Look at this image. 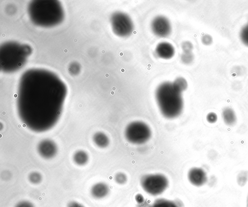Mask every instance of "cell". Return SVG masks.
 I'll list each match as a JSON object with an SVG mask.
<instances>
[{"instance_id":"obj_1","label":"cell","mask_w":248,"mask_h":207,"mask_svg":"<svg viewBox=\"0 0 248 207\" xmlns=\"http://www.w3.org/2000/svg\"><path fill=\"white\" fill-rule=\"evenodd\" d=\"M67 94L64 83L54 73L42 69H29L20 77L17 110L30 129L42 132L59 120Z\"/></svg>"},{"instance_id":"obj_2","label":"cell","mask_w":248,"mask_h":207,"mask_svg":"<svg viewBox=\"0 0 248 207\" xmlns=\"http://www.w3.org/2000/svg\"><path fill=\"white\" fill-rule=\"evenodd\" d=\"M29 16L31 22L38 26L51 27L61 23L64 12L58 0H33L28 7Z\"/></svg>"},{"instance_id":"obj_3","label":"cell","mask_w":248,"mask_h":207,"mask_svg":"<svg viewBox=\"0 0 248 207\" xmlns=\"http://www.w3.org/2000/svg\"><path fill=\"white\" fill-rule=\"evenodd\" d=\"M181 93L172 83L165 82L160 84L155 91V98L162 114L168 118L179 116L183 108Z\"/></svg>"},{"instance_id":"obj_4","label":"cell","mask_w":248,"mask_h":207,"mask_svg":"<svg viewBox=\"0 0 248 207\" xmlns=\"http://www.w3.org/2000/svg\"><path fill=\"white\" fill-rule=\"evenodd\" d=\"M31 53L28 44L14 41L4 43L0 48V69L5 73H12L20 69Z\"/></svg>"},{"instance_id":"obj_5","label":"cell","mask_w":248,"mask_h":207,"mask_svg":"<svg viewBox=\"0 0 248 207\" xmlns=\"http://www.w3.org/2000/svg\"><path fill=\"white\" fill-rule=\"evenodd\" d=\"M142 189L152 195H157L164 192L169 185L168 178L160 174H148L140 179Z\"/></svg>"},{"instance_id":"obj_6","label":"cell","mask_w":248,"mask_h":207,"mask_svg":"<svg viewBox=\"0 0 248 207\" xmlns=\"http://www.w3.org/2000/svg\"><path fill=\"white\" fill-rule=\"evenodd\" d=\"M125 135L126 139L130 143L141 144L150 139L151 131L146 124L136 121L127 125L125 131Z\"/></svg>"},{"instance_id":"obj_7","label":"cell","mask_w":248,"mask_h":207,"mask_svg":"<svg viewBox=\"0 0 248 207\" xmlns=\"http://www.w3.org/2000/svg\"><path fill=\"white\" fill-rule=\"evenodd\" d=\"M110 23L114 33L121 37L129 36L134 30V24L126 14L116 12L110 17Z\"/></svg>"},{"instance_id":"obj_8","label":"cell","mask_w":248,"mask_h":207,"mask_svg":"<svg viewBox=\"0 0 248 207\" xmlns=\"http://www.w3.org/2000/svg\"><path fill=\"white\" fill-rule=\"evenodd\" d=\"M151 28L154 33L159 37L168 36L171 30L169 19L162 15L157 16L153 20Z\"/></svg>"},{"instance_id":"obj_9","label":"cell","mask_w":248,"mask_h":207,"mask_svg":"<svg viewBox=\"0 0 248 207\" xmlns=\"http://www.w3.org/2000/svg\"><path fill=\"white\" fill-rule=\"evenodd\" d=\"M37 151L43 158L49 159L53 158L57 154L58 147L53 140L45 139L40 141L37 145Z\"/></svg>"},{"instance_id":"obj_10","label":"cell","mask_w":248,"mask_h":207,"mask_svg":"<svg viewBox=\"0 0 248 207\" xmlns=\"http://www.w3.org/2000/svg\"><path fill=\"white\" fill-rule=\"evenodd\" d=\"M188 178L192 185L201 186L206 183L207 177L206 172L202 168L194 167L189 171Z\"/></svg>"},{"instance_id":"obj_11","label":"cell","mask_w":248,"mask_h":207,"mask_svg":"<svg viewBox=\"0 0 248 207\" xmlns=\"http://www.w3.org/2000/svg\"><path fill=\"white\" fill-rule=\"evenodd\" d=\"M155 52L159 57L164 59H169L174 55L175 49L171 44L163 42L157 44Z\"/></svg>"},{"instance_id":"obj_12","label":"cell","mask_w":248,"mask_h":207,"mask_svg":"<svg viewBox=\"0 0 248 207\" xmlns=\"http://www.w3.org/2000/svg\"><path fill=\"white\" fill-rule=\"evenodd\" d=\"M108 185L104 182H98L94 184L91 188L92 195L97 199H101L106 197L109 192Z\"/></svg>"},{"instance_id":"obj_13","label":"cell","mask_w":248,"mask_h":207,"mask_svg":"<svg viewBox=\"0 0 248 207\" xmlns=\"http://www.w3.org/2000/svg\"><path fill=\"white\" fill-rule=\"evenodd\" d=\"M222 118L224 123L228 126H233L237 122V117L234 110L230 107H225L222 111Z\"/></svg>"},{"instance_id":"obj_14","label":"cell","mask_w":248,"mask_h":207,"mask_svg":"<svg viewBox=\"0 0 248 207\" xmlns=\"http://www.w3.org/2000/svg\"><path fill=\"white\" fill-rule=\"evenodd\" d=\"M93 141L97 147L100 148L107 147L109 143L108 136L101 132H96L93 134Z\"/></svg>"},{"instance_id":"obj_15","label":"cell","mask_w":248,"mask_h":207,"mask_svg":"<svg viewBox=\"0 0 248 207\" xmlns=\"http://www.w3.org/2000/svg\"><path fill=\"white\" fill-rule=\"evenodd\" d=\"M74 163L80 166L86 164L89 161V155L84 150H78L76 151L73 156Z\"/></svg>"},{"instance_id":"obj_16","label":"cell","mask_w":248,"mask_h":207,"mask_svg":"<svg viewBox=\"0 0 248 207\" xmlns=\"http://www.w3.org/2000/svg\"><path fill=\"white\" fill-rule=\"evenodd\" d=\"M150 207H179L178 204L172 201L165 199L155 200Z\"/></svg>"},{"instance_id":"obj_17","label":"cell","mask_w":248,"mask_h":207,"mask_svg":"<svg viewBox=\"0 0 248 207\" xmlns=\"http://www.w3.org/2000/svg\"><path fill=\"white\" fill-rule=\"evenodd\" d=\"M172 83L174 87L181 92L184 91L187 87V81L182 77H177Z\"/></svg>"},{"instance_id":"obj_18","label":"cell","mask_w":248,"mask_h":207,"mask_svg":"<svg viewBox=\"0 0 248 207\" xmlns=\"http://www.w3.org/2000/svg\"><path fill=\"white\" fill-rule=\"evenodd\" d=\"M42 179L41 175L37 172H32L29 176L30 181L33 184H38L40 183Z\"/></svg>"},{"instance_id":"obj_19","label":"cell","mask_w":248,"mask_h":207,"mask_svg":"<svg viewBox=\"0 0 248 207\" xmlns=\"http://www.w3.org/2000/svg\"><path fill=\"white\" fill-rule=\"evenodd\" d=\"M194 59V55L191 52L184 53L181 56V60L183 63L188 64L191 63Z\"/></svg>"},{"instance_id":"obj_20","label":"cell","mask_w":248,"mask_h":207,"mask_svg":"<svg viewBox=\"0 0 248 207\" xmlns=\"http://www.w3.org/2000/svg\"><path fill=\"white\" fill-rule=\"evenodd\" d=\"M240 37L242 42L248 45V24L242 29Z\"/></svg>"},{"instance_id":"obj_21","label":"cell","mask_w":248,"mask_h":207,"mask_svg":"<svg viewBox=\"0 0 248 207\" xmlns=\"http://www.w3.org/2000/svg\"><path fill=\"white\" fill-rule=\"evenodd\" d=\"M115 180L119 184H124L127 181V177L123 173H118L115 176Z\"/></svg>"},{"instance_id":"obj_22","label":"cell","mask_w":248,"mask_h":207,"mask_svg":"<svg viewBox=\"0 0 248 207\" xmlns=\"http://www.w3.org/2000/svg\"><path fill=\"white\" fill-rule=\"evenodd\" d=\"M193 44L189 41H185L182 44V48L185 53L191 52L193 49Z\"/></svg>"},{"instance_id":"obj_23","label":"cell","mask_w":248,"mask_h":207,"mask_svg":"<svg viewBox=\"0 0 248 207\" xmlns=\"http://www.w3.org/2000/svg\"><path fill=\"white\" fill-rule=\"evenodd\" d=\"M213 39L212 37L208 34H204L202 38V44L205 45H209L213 43Z\"/></svg>"},{"instance_id":"obj_24","label":"cell","mask_w":248,"mask_h":207,"mask_svg":"<svg viewBox=\"0 0 248 207\" xmlns=\"http://www.w3.org/2000/svg\"><path fill=\"white\" fill-rule=\"evenodd\" d=\"M206 120L210 123H214L217 120V116L214 112H210L206 116Z\"/></svg>"},{"instance_id":"obj_25","label":"cell","mask_w":248,"mask_h":207,"mask_svg":"<svg viewBox=\"0 0 248 207\" xmlns=\"http://www.w3.org/2000/svg\"><path fill=\"white\" fill-rule=\"evenodd\" d=\"M79 67L78 63H73L70 65L69 68V73L72 74L73 75L77 74L79 72Z\"/></svg>"},{"instance_id":"obj_26","label":"cell","mask_w":248,"mask_h":207,"mask_svg":"<svg viewBox=\"0 0 248 207\" xmlns=\"http://www.w3.org/2000/svg\"><path fill=\"white\" fill-rule=\"evenodd\" d=\"M15 207H34V206L29 201H22L17 204Z\"/></svg>"},{"instance_id":"obj_27","label":"cell","mask_w":248,"mask_h":207,"mask_svg":"<svg viewBox=\"0 0 248 207\" xmlns=\"http://www.w3.org/2000/svg\"><path fill=\"white\" fill-rule=\"evenodd\" d=\"M135 199L138 203L142 204L144 201V199L143 196L140 194H138L135 196Z\"/></svg>"},{"instance_id":"obj_28","label":"cell","mask_w":248,"mask_h":207,"mask_svg":"<svg viewBox=\"0 0 248 207\" xmlns=\"http://www.w3.org/2000/svg\"><path fill=\"white\" fill-rule=\"evenodd\" d=\"M67 207H84L81 204L75 202V201H72L70 202L67 206Z\"/></svg>"}]
</instances>
